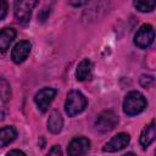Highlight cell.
I'll use <instances>...</instances> for the list:
<instances>
[{"label": "cell", "instance_id": "12", "mask_svg": "<svg viewBox=\"0 0 156 156\" xmlns=\"http://www.w3.org/2000/svg\"><path fill=\"white\" fill-rule=\"evenodd\" d=\"M16 38V30L13 28L6 27L0 30V52L7 51L11 43Z\"/></svg>", "mask_w": 156, "mask_h": 156}, {"label": "cell", "instance_id": "8", "mask_svg": "<svg viewBox=\"0 0 156 156\" xmlns=\"http://www.w3.org/2000/svg\"><path fill=\"white\" fill-rule=\"evenodd\" d=\"M130 141V136L127 133H118L116 136H113L104 147V152H116L122 149H124Z\"/></svg>", "mask_w": 156, "mask_h": 156}, {"label": "cell", "instance_id": "9", "mask_svg": "<svg viewBox=\"0 0 156 156\" xmlns=\"http://www.w3.org/2000/svg\"><path fill=\"white\" fill-rule=\"evenodd\" d=\"M30 48H32V45L27 40H22L20 43H17L13 46L12 51H11V58H12V61L15 63H22L28 57V55L30 52Z\"/></svg>", "mask_w": 156, "mask_h": 156}, {"label": "cell", "instance_id": "15", "mask_svg": "<svg viewBox=\"0 0 156 156\" xmlns=\"http://www.w3.org/2000/svg\"><path fill=\"white\" fill-rule=\"evenodd\" d=\"M11 98V88L10 84L4 79L0 78V100L4 102H7Z\"/></svg>", "mask_w": 156, "mask_h": 156}, {"label": "cell", "instance_id": "18", "mask_svg": "<svg viewBox=\"0 0 156 156\" xmlns=\"http://www.w3.org/2000/svg\"><path fill=\"white\" fill-rule=\"evenodd\" d=\"M7 9H9L7 2L4 1V0H0V21H2V20L6 17V15H7Z\"/></svg>", "mask_w": 156, "mask_h": 156}, {"label": "cell", "instance_id": "7", "mask_svg": "<svg viewBox=\"0 0 156 156\" xmlns=\"http://www.w3.org/2000/svg\"><path fill=\"white\" fill-rule=\"evenodd\" d=\"M90 149V141L87 138L79 136V138H74L67 147V152L68 156H82L85 155Z\"/></svg>", "mask_w": 156, "mask_h": 156}, {"label": "cell", "instance_id": "13", "mask_svg": "<svg viewBox=\"0 0 156 156\" xmlns=\"http://www.w3.org/2000/svg\"><path fill=\"white\" fill-rule=\"evenodd\" d=\"M63 127V118L58 111H52L48 119V129L52 134H58Z\"/></svg>", "mask_w": 156, "mask_h": 156}, {"label": "cell", "instance_id": "2", "mask_svg": "<svg viewBox=\"0 0 156 156\" xmlns=\"http://www.w3.org/2000/svg\"><path fill=\"white\" fill-rule=\"evenodd\" d=\"M88 105L87 98L78 90H72L68 93L66 102H65V111L69 117L77 116L82 113Z\"/></svg>", "mask_w": 156, "mask_h": 156}, {"label": "cell", "instance_id": "11", "mask_svg": "<svg viewBox=\"0 0 156 156\" xmlns=\"http://www.w3.org/2000/svg\"><path fill=\"white\" fill-rule=\"evenodd\" d=\"M155 136H156V127H155V122L152 121L150 124H147L143 129V132L140 134L139 141H140V145L143 146V149H146L147 146H150V144L155 140Z\"/></svg>", "mask_w": 156, "mask_h": 156}, {"label": "cell", "instance_id": "1", "mask_svg": "<svg viewBox=\"0 0 156 156\" xmlns=\"http://www.w3.org/2000/svg\"><path fill=\"white\" fill-rule=\"evenodd\" d=\"M146 105L147 102L144 95L136 90H133V91H129L124 98L123 112L128 116H136L145 110Z\"/></svg>", "mask_w": 156, "mask_h": 156}, {"label": "cell", "instance_id": "21", "mask_svg": "<svg viewBox=\"0 0 156 156\" xmlns=\"http://www.w3.org/2000/svg\"><path fill=\"white\" fill-rule=\"evenodd\" d=\"M123 156H136L134 152H127V154H124Z\"/></svg>", "mask_w": 156, "mask_h": 156}, {"label": "cell", "instance_id": "3", "mask_svg": "<svg viewBox=\"0 0 156 156\" xmlns=\"http://www.w3.org/2000/svg\"><path fill=\"white\" fill-rule=\"evenodd\" d=\"M37 4H38L37 1H32V0L16 1L13 5V12H15V17H16L17 22L21 23L22 26L28 24L30 21L32 11L37 6Z\"/></svg>", "mask_w": 156, "mask_h": 156}, {"label": "cell", "instance_id": "17", "mask_svg": "<svg viewBox=\"0 0 156 156\" xmlns=\"http://www.w3.org/2000/svg\"><path fill=\"white\" fill-rule=\"evenodd\" d=\"M139 82H140V84H141L144 88H149V87L154 83V78H152L151 76H145V74H143V76L140 77V79H139Z\"/></svg>", "mask_w": 156, "mask_h": 156}, {"label": "cell", "instance_id": "6", "mask_svg": "<svg viewBox=\"0 0 156 156\" xmlns=\"http://www.w3.org/2000/svg\"><path fill=\"white\" fill-rule=\"evenodd\" d=\"M56 89H54V88H43V89H40L37 94H35V96H34V102H35V105L38 106V108H39V111L40 112H46L48 111V108H49V106H50V104L52 102V100H54V98L56 96Z\"/></svg>", "mask_w": 156, "mask_h": 156}, {"label": "cell", "instance_id": "14", "mask_svg": "<svg viewBox=\"0 0 156 156\" xmlns=\"http://www.w3.org/2000/svg\"><path fill=\"white\" fill-rule=\"evenodd\" d=\"M17 136V130L11 127V126H6L2 127L0 129V146L4 147L6 145H9L10 143H12Z\"/></svg>", "mask_w": 156, "mask_h": 156}, {"label": "cell", "instance_id": "22", "mask_svg": "<svg viewBox=\"0 0 156 156\" xmlns=\"http://www.w3.org/2000/svg\"><path fill=\"white\" fill-rule=\"evenodd\" d=\"M2 118H4V112L0 110V119H2Z\"/></svg>", "mask_w": 156, "mask_h": 156}, {"label": "cell", "instance_id": "10", "mask_svg": "<svg viewBox=\"0 0 156 156\" xmlns=\"http://www.w3.org/2000/svg\"><path fill=\"white\" fill-rule=\"evenodd\" d=\"M93 74V62L89 58H83L76 69V77L79 82H85L91 78Z\"/></svg>", "mask_w": 156, "mask_h": 156}, {"label": "cell", "instance_id": "19", "mask_svg": "<svg viewBox=\"0 0 156 156\" xmlns=\"http://www.w3.org/2000/svg\"><path fill=\"white\" fill-rule=\"evenodd\" d=\"M46 156H62V150H61V147L58 145H54L50 149V151L48 152Z\"/></svg>", "mask_w": 156, "mask_h": 156}, {"label": "cell", "instance_id": "5", "mask_svg": "<svg viewBox=\"0 0 156 156\" xmlns=\"http://www.w3.org/2000/svg\"><path fill=\"white\" fill-rule=\"evenodd\" d=\"M155 32L152 26L143 24L134 35V44L140 49H147L154 43Z\"/></svg>", "mask_w": 156, "mask_h": 156}, {"label": "cell", "instance_id": "20", "mask_svg": "<svg viewBox=\"0 0 156 156\" xmlns=\"http://www.w3.org/2000/svg\"><path fill=\"white\" fill-rule=\"evenodd\" d=\"M6 156H26V154L21 150H11L6 154Z\"/></svg>", "mask_w": 156, "mask_h": 156}, {"label": "cell", "instance_id": "4", "mask_svg": "<svg viewBox=\"0 0 156 156\" xmlns=\"http://www.w3.org/2000/svg\"><path fill=\"white\" fill-rule=\"evenodd\" d=\"M117 124H118V117L111 110H106L101 112L95 121V128L100 133H108L113 130Z\"/></svg>", "mask_w": 156, "mask_h": 156}, {"label": "cell", "instance_id": "16", "mask_svg": "<svg viewBox=\"0 0 156 156\" xmlns=\"http://www.w3.org/2000/svg\"><path fill=\"white\" fill-rule=\"evenodd\" d=\"M134 6L138 11L140 12H151L155 6H156V2L155 1H134Z\"/></svg>", "mask_w": 156, "mask_h": 156}]
</instances>
